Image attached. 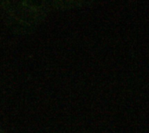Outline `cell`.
I'll return each instance as SVG.
<instances>
[{
    "instance_id": "cell-1",
    "label": "cell",
    "mask_w": 149,
    "mask_h": 133,
    "mask_svg": "<svg viewBox=\"0 0 149 133\" xmlns=\"http://www.w3.org/2000/svg\"><path fill=\"white\" fill-rule=\"evenodd\" d=\"M5 6L3 7L5 10V15L7 17L11 18V20H17V22H27L28 26L36 25L38 20L41 19L43 14V10L38 6L29 5L30 3H17L18 6L16 5V3H4Z\"/></svg>"
},
{
    "instance_id": "cell-2",
    "label": "cell",
    "mask_w": 149,
    "mask_h": 133,
    "mask_svg": "<svg viewBox=\"0 0 149 133\" xmlns=\"http://www.w3.org/2000/svg\"><path fill=\"white\" fill-rule=\"evenodd\" d=\"M0 133H4L3 131H2V130H1V128H0Z\"/></svg>"
}]
</instances>
